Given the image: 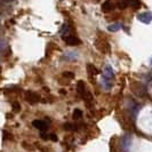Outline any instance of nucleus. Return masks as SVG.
Masks as SVG:
<instances>
[{
  "label": "nucleus",
  "instance_id": "14",
  "mask_svg": "<svg viewBox=\"0 0 152 152\" xmlns=\"http://www.w3.org/2000/svg\"><path fill=\"white\" fill-rule=\"evenodd\" d=\"M2 140L4 141H6V140H13V136L10 135V133H7L6 130H4V137H2Z\"/></svg>",
  "mask_w": 152,
  "mask_h": 152
},
{
  "label": "nucleus",
  "instance_id": "3",
  "mask_svg": "<svg viewBox=\"0 0 152 152\" xmlns=\"http://www.w3.org/2000/svg\"><path fill=\"white\" fill-rule=\"evenodd\" d=\"M40 95L37 94L36 91H28L25 93V101L30 104H37L38 102H40Z\"/></svg>",
  "mask_w": 152,
  "mask_h": 152
},
{
  "label": "nucleus",
  "instance_id": "6",
  "mask_svg": "<svg viewBox=\"0 0 152 152\" xmlns=\"http://www.w3.org/2000/svg\"><path fill=\"white\" fill-rule=\"evenodd\" d=\"M32 125H33V127H36L37 129L41 130V132H45L48 128V124L45 120H34L32 122Z\"/></svg>",
  "mask_w": 152,
  "mask_h": 152
},
{
  "label": "nucleus",
  "instance_id": "11",
  "mask_svg": "<svg viewBox=\"0 0 152 152\" xmlns=\"http://www.w3.org/2000/svg\"><path fill=\"white\" fill-rule=\"evenodd\" d=\"M87 69H88V72L91 73V75H97L99 71H97V69L95 68L94 65H91V64H88L87 65Z\"/></svg>",
  "mask_w": 152,
  "mask_h": 152
},
{
  "label": "nucleus",
  "instance_id": "10",
  "mask_svg": "<svg viewBox=\"0 0 152 152\" xmlns=\"http://www.w3.org/2000/svg\"><path fill=\"white\" fill-rule=\"evenodd\" d=\"M81 117H83V111L79 110V109H76V110L73 111V119H75V120H78V119H80Z\"/></svg>",
  "mask_w": 152,
  "mask_h": 152
},
{
  "label": "nucleus",
  "instance_id": "16",
  "mask_svg": "<svg viewBox=\"0 0 152 152\" xmlns=\"http://www.w3.org/2000/svg\"><path fill=\"white\" fill-rule=\"evenodd\" d=\"M48 140H52V141H57V136L55 134H49V138Z\"/></svg>",
  "mask_w": 152,
  "mask_h": 152
},
{
  "label": "nucleus",
  "instance_id": "7",
  "mask_svg": "<svg viewBox=\"0 0 152 152\" xmlns=\"http://www.w3.org/2000/svg\"><path fill=\"white\" fill-rule=\"evenodd\" d=\"M112 9H113V6H112V1H111V0L105 1V2L103 4V6H102V10H103L104 13H107V12H110V10H112Z\"/></svg>",
  "mask_w": 152,
  "mask_h": 152
},
{
  "label": "nucleus",
  "instance_id": "15",
  "mask_svg": "<svg viewBox=\"0 0 152 152\" xmlns=\"http://www.w3.org/2000/svg\"><path fill=\"white\" fill-rule=\"evenodd\" d=\"M63 77H66V78H70V79H73L75 78V75L72 72H64L63 73Z\"/></svg>",
  "mask_w": 152,
  "mask_h": 152
},
{
  "label": "nucleus",
  "instance_id": "12",
  "mask_svg": "<svg viewBox=\"0 0 152 152\" xmlns=\"http://www.w3.org/2000/svg\"><path fill=\"white\" fill-rule=\"evenodd\" d=\"M13 111H14L15 113L21 111V104H20L18 102H14V103H13Z\"/></svg>",
  "mask_w": 152,
  "mask_h": 152
},
{
  "label": "nucleus",
  "instance_id": "8",
  "mask_svg": "<svg viewBox=\"0 0 152 152\" xmlns=\"http://www.w3.org/2000/svg\"><path fill=\"white\" fill-rule=\"evenodd\" d=\"M120 28H121L120 23H114V24H111V25L107 26V30L110 31V32H117V31L120 30Z\"/></svg>",
  "mask_w": 152,
  "mask_h": 152
},
{
  "label": "nucleus",
  "instance_id": "1",
  "mask_svg": "<svg viewBox=\"0 0 152 152\" xmlns=\"http://www.w3.org/2000/svg\"><path fill=\"white\" fill-rule=\"evenodd\" d=\"M77 91L79 93V95L85 99L86 103H89V102L93 101V96H91V93L86 89V85H85V83L83 80L78 81V84H77Z\"/></svg>",
  "mask_w": 152,
  "mask_h": 152
},
{
  "label": "nucleus",
  "instance_id": "9",
  "mask_svg": "<svg viewBox=\"0 0 152 152\" xmlns=\"http://www.w3.org/2000/svg\"><path fill=\"white\" fill-rule=\"evenodd\" d=\"M130 2H132V0H120L119 4H118V7L120 9H125L128 6H130Z\"/></svg>",
  "mask_w": 152,
  "mask_h": 152
},
{
  "label": "nucleus",
  "instance_id": "13",
  "mask_svg": "<svg viewBox=\"0 0 152 152\" xmlns=\"http://www.w3.org/2000/svg\"><path fill=\"white\" fill-rule=\"evenodd\" d=\"M64 129H66V130H76L77 126L72 125V124H65V125H64Z\"/></svg>",
  "mask_w": 152,
  "mask_h": 152
},
{
  "label": "nucleus",
  "instance_id": "5",
  "mask_svg": "<svg viewBox=\"0 0 152 152\" xmlns=\"http://www.w3.org/2000/svg\"><path fill=\"white\" fill-rule=\"evenodd\" d=\"M62 38L66 42V45H69V46L81 45V40L79 38H77V37H75V36H63Z\"/></svg>",
  "mask_w": 152,
  "mask_h": 152
},
{
  "label": "nucleus",
  "instance_id": "2",
  "mask_svg": "<svg viewBox=\"0 0 152 152\" xmlns=\"http://www.w3.org/2000/svg\"><path fill=\"white\" fill-rule=\"evenodd\" d=\"M112 79H113V71L110 65H107L104 69V77H103V84L105 85L107 89H110L112 86Z\"/></svg>",
  "mask_w": 152,
  "mask_h": 152
},
{
  "label": "nucleus",
  "instance_id": "4",
  "mask_svg": "<svg viewBox=\"0 0 152 152\" xmlns=\"http://www.w3.org/2000/svg\"><path fill=\"white\" fill-rule=\"evenodd\" d=\"M137 20L144 24H150L152 22V12H144L137 15Z\"/></svg>",
  "mask_w": 152,
  "mask_h": 152
}]
</instances>
